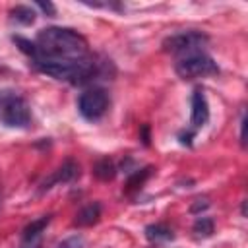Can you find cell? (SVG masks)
Instances as JSON below:
<instances>
[{"label":"cell","mask_w":248,"mask_h":248,"mask_svg":"<svg viewBox=\"0 0 248 248\" xmlns=\"http://www.w3.org/2000/svg\"><path fill=\"white\" fill-rule=\"evenodd\" d=\"M192 114H190V122L194 128H202L207 120H209V105H207V99H205V93L203 89H194L192 93Z\"/></svg>","instance_id":"52a82bcc"},{"label":"cell","mask_w":248,"mask_h":248,"mask_svg":"<svg viewBox=\"0 0 248 248\" xmlns=\"http://www.w3.org/2000/svg\"><path fill=\"white\" fill-rule=\"evenodd\" d=\"M14 43L33 62L37 60H83L89 56L87 41L70 27H46L35 41L14 37Z\"/></svg>","instance_id":"6da1fadb"},{"label":"cell","mask_w":248,"mask_h":248,"mask_svg":"<svg viewBox=\"0 0 248 248\" xmlns=\"http://www.w3.org/2000/svg\"><path fill=\"white\" fill-rule=\"evenodd\" d=\"M93 174H95L99 180H112L114 174H116V167H114V163H112L108 157H103V159H99V161L95 163Z\"/></svg>","instance_id":"8fae6325"},{"label":"cell","mask_w":248,"mask_h":248,"mask_svg":"<svg viewBox=\"0 0 248 248\" xmlns=\"http://www.w3.org/2000/svg\"><path fill=\"white\" fill-rule=\"evenodd\" d=\"M0 120L12 128H27L31 124V108L27 101L12 91L0 95Z\"/></svg>","instance_id":"7a4b0ae2"},{"label":"cell","mask_w":248,"mask_h":248,"mask_svg":"<svg viewBox=\"0 0 248 248\" xmlns=\"http://www.w3.org/2000/svg\"><path fill=\"white\" fill-rule=\"evenodd\" d=\"M76 176H79V165H78L74 159H68V161H64V163L54 170V174H52L48 180L43 182L41 192L52 188V184H58V182H70V180H74Z\"/></svg>","instance_id":"ba28073f"},{"label":"cell","mask_w":248,"mask_h":248,"mask_svg":"<svg viewBox=\"0 0 248 248\" xmlns=\"http://www.w3.org/2000/svg\"><path fill=\"white\" fill-rule=\"evenodd\" d=\"M174 70L182 79H196V78H205V76L217 74L219 66L211 56H207L205 52L200 50V52H192V54L178 58L174 64Z\"/></svg>","instance_id":"3957f363"},{"label":"cell","mask_w":248,"mask_h":248,"mask_svg":"<svg viewBox=\"0 0 248 248\" xmlns=\"http://www.w3.org/2000/svg\"><path fill=\"white\" fill-rule=\"evenodd\" d=\"M196 202H198V203H194V205H192V211H194V213H198L200 209L209 207V202H207V200H196Z\"/></svg>","instance_id":"e0dca14e"},{"label":"cell","mask_w":248,"mask_h":248,"mask_svg":"<svg viewBox=\"0 0 248 248\" xmlns=\"http://www.w3.org/2000/svg\"><path fill=\"white\" fill-rule=\"evenodd\" d=\"M0 207H2V190H0Z\"/></svg>","instance_id":"ac0fdd59"},{"label":"cell","mask_w":248,"mask_h":248,"mask_svg":"<svg viewBox=\"0 0 248 248\" xmlns=\"http://www.w3.org/2000/svg\"><path fill=\"white\" fill-rule=\"evenodd\" d=\"M37 8H41L45 14H48V16H54L56 14V8L50 4V2H37Z\"/></svg>","instance_id":"2e32d148"},{"label":"cell","mask_w":248,"mask_h":248,"mask_svg":"<svg viewBox=\"0 0 248 248\" xmlns=\"http://www.w3.org/2000/svg\"><path fill=\"white\" fill-rule=\"evenodd\" d=\"M52 215H43L35 221H31L21 234V242L19 248H41V240H43V231L46 229V225L50 223Z\"/></svg>","instance_id":"8992f818"},{"label":"cell","mask_w":248,"mask_h":248,"mask_svg":"<svg viewBox=\"0 0 248 248\" xmlns=\"http://www.w3.org/2000/svg\"><path fill=\"white\" fill-rule=\"evenodd\" d=\"M99 217H101V203H99V202H91V203H87L85 207H81V209L78 211L74 223H76L78 227H89V225L97 223Z\"/></svg>","instance_id":"9c48e42d"},{"label":"cell","mask_w":248,"mask_h":248,"mask_svg":"<svg viewBox=\"0 0 248 248\" xmlns=\"http://www.w3.org/2000/svg\"><path fill=\"white\" fill-rule=\"evenodd\" d=\"M149 174H151V167H145V169H141V170L134 172V174L130 176V180H128V188H126V190H134V188L141 186V184H143V180H145Z\"/></svg>","instance_id":"5bb4252c"},{"label":"cell","mask_w":248,"mask_h":248,"mask_svg":"<svg viewBox=\"0 0 248 248\" xmlns=\"http://www.w3.org/2000/svg\"><path fill=\"white\" fill-rule=\"evenodd\" d=\"M10 16L14 21H17L21 25H31L35 21V10L31 6H16V8H12Z\"/></svg>","instance_id":"7c38bea8"},{"label":"cell","mask_w":248,"mask_h":248,"mask_svg":"<svg viewBox=\"0 0 248 248\" xmlns=\"http://www.w3.org/2000/svg\"><path fill=\"white\" fill-rule=\"evenodd\" d=\"M108 105H110V99H108V93L101 87H91V89H85L79 99H78V110L79 114L85 118V120H99L105 116V112L108 110Z\"/></svg>","instance_id":"277c9868"},{"label":"cell","mask_w":248,"mask_h":248,"mask_svg":"<svg viewBox=\"0 0 248 248\" xmlns=\"http://www.w3.org/2000/svg\"><path fill=\"white\" fill-rule=\"evenodd\" d=\"M145 236H147V240H151V242H155V244L167 242V240H172V238H174L172 231H170L167 225H161V223H157V225H147V227H145Z\"/></svg>","instance_id":"30bf717a"},{"label":"cell","mask_w":248,"mask_h":248,"mask_svg":"<svg viewBox=\"0 0 248 248\" xmlns=\"http://www.w3.org/2000/svg\"><path fill=\"white\" fill-rule=\"evenodd\" d=\"M194 232L198 236H202V238L211 236V232H213V219H209V217H198L196 223H194Z\"/></svg>","instance_id":"4fadbf2b"},{"label":"cell","mask_w":248,"mask_h":248,"mask_svg":"<svg viewBox=\"0 0 248 248\" xmlns=\"http://www.w3.org/2000/svg\"><path fill=\"white\" fill-rule=\"evenodd\" d=\"M58 248H83V238L81 236H70L60 242Z\"/></svg>","instance_id":"9a60e30c"},{"label":"cell","mask_w":248,"mask_h":248,"mask_svg":"<svg viewBox=\"0 0 248 248\" xmlns=\"http://www.w3.org/2000/svg\"><path fill=\"white\" fill-rule=\"evenodd\" d=\"M209 37L202 31H182V33H174L170 37H167L163 41V48L170 54H192V52H200V48H203L207 45Z\"/></svg>","instance_id":"5b68a950"}]
</instances>
